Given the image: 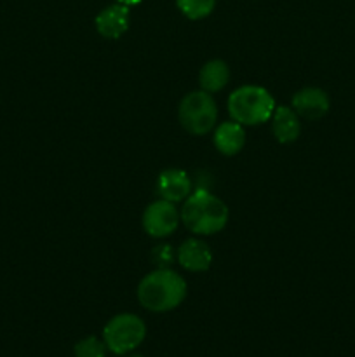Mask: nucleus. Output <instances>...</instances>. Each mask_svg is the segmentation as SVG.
Listing matches in <instances>:
<instances>
[{"label":"nucleus","instance_id":"4468645a","mask_svg":"<svg viewBox=\"0 0 355 357\" xmlns=\"http://www.w3.org/2000/svg\"><path fill=\"white\" fill-rule=\"evenodd\" d=\"M181 13L191 21H198L207 17L214 10L216 0H176Z\"/></svg>","mask_w":355,"mask_h":357},{"label":"nucleus","instance_id":"ddd939ff","mask_svg":"<svg viewBox=\"0 0 355 357\" xmlns=\"http://www.w3.org/2000/svg\"><path fill=\"white\" fill-rule=\"evenodd\" d=\"M230 82V66L223 59H211L198 72V86L205 93H218Z\"/></svg>","mask_w":355,"mask_h":357},{"label":"nucleus","instance_id":"f3484780","mask_svg":"<svg viewBox=\"0 0 355 357\" xmlns=\"http://www.w3.org/2000/svg\"><path fill=\"white\" fill-rule=\"evenodd\" d=\"M115 2L124 3V6H136V3H139L141 0H115Z\"/></svg>","mask_w":355,"mask_h":357},{"label":"nucleus","instance_id":"39448f33","mask_svg":"<svg viewBox=\"0 0 355 357\" xmlns=\"http://www.w3.org/2000/svg\"><path fill=\"white\" fill-rule=\"evenodd\" d=\"M146 337V324L136 314H118L111 317L103 330V340L108 351L117 356L131 354L143 344Z\"/></svg>","mask_w":355,"mask_h":357},{"label":"nucleus","instance_id":"9d476101","mask_svg":"<svg viewBox=\"0 0 355 357\" xmlns=\"http://www.w3.org/2000/svg\"><path fill=\"white\" fill-rule=\"evenodd\" d=\"M178 264L188 272H205L212 264V251L204 241L187 239L178 248Z\"/></svg>","mask_w":355,"mask_h":357},{"label":"nucleus","instance_id":"423d86ee","mask_svg":"<svg viewBox=\"0 0 355 357\" xmlns=\"http://www.w3.org/2000/svg\"><path fill=\"white\" fill-rule=\"evenodd\" d=\"M180 222L181 216L174 202L164 201V199H159V201L146 206L141 218L143 230L150 237H155V239H164V237L173 236Z\"/></svg>","mask_w":355,"mask_h":357},{"label":"nucleus","instance_id":"9b49d317","mask_svg":"<svg viewBox=\"0 0 355 357\" xmlns=\"http://www.w3.org/2000/svg\"><path fill=\"white\" fill-rule=\"evenodd\" d=\"M212 143H214L216 150L221 155H237L246 146V129H244L242 124H239L235 121L223 122V124H219L214 129Z\"/></svg>","mask_w":355,"mask_h":357},{"label":"nucleus","instance_id":"2eb2a0df","mask_svg":"<svg viewBox=\"0 0 355 357\" xmlns=\"http://www.w3.org/2000/svg\"><path fill=\"white\" fill-rule=\"evenodd\" d=\"M108 347L104 340H100L97 337H86L84 340L77 342L73 347L75 357H106Z\"/></svg>","mask_w":355,"mask_h":357},{"label":"nucleus","instance_id":"7ed1b4c3","mask_svg":"<svg viewBox=\"0 0 355 357\" xmlns=\"http://www.w3.org/2000/svg\"><path fill=\"white\" fill-rule=\"evenodd\" d=\"M226 107L232 121L242 126H260L274 115L275 100L265 87L240 86L230 94Z\"/></svg>","mask_w":355,"mask_h":357},{"label":"nucleus","instance_id":"f03ea898","mask_svg":"<svg viewBox=\"0 0 355 357\" xmlns=\"http://www.w3.org/2000/svg\"><path fill=\"white\" fill-rule=\"evenodd\" d=\"M180 216L191 234L214 236L228 223V206L211 192L198 188L184 199Z\"/></svg>","mask_w":355,"mask_h":357},{"label":"nucleus","instance_id":"a211bd4d","mask_svg":"<svg viewBox=\"0 0 355 357\" xmlns=\"http://www.w3.org/2000/svg\"><path fill=\"white\" fill-rule=\"evenodd\" d=\"M127 357H143V356H139V354H129Z\"/></svg>","mask_w":355,"mask_h":357},{"label":"nucleus","instance_id":"dca6fc26","mask_svg":"<svg viewBox=\"0 0 355 357\" xmlns=\"http://www.w3.org/2000/svg\"><path fill=\"white\" fill-rule=\"evenodd\" d=\"M153 258H155V264H162V260H166V264H171L173 261V250L171 246H157V250L153 251ZM159 268H162L160 265Z\"/></svg>","mask_w":355,"mask_h":357},{"label":"nucleus","instance_id":"1a4fd4ad","mask_svg":"<svg viewBox=\"0 0 355 357\" xmlns=\"http://www.w3.org/2000/svg\"><path fill=\"white\" fill-rule=\"evenodd\" d=\"M157 194L160 199L174 204L184 201L191 194V180L187 171L176 167L162 171L157 178Z\"/></svg>","mask_w":355,"mask_h":357},{"label":"nucleus","instance_id":"f257e3e1","mask_svg":"<svg viewBox=\"0 0 355 357\" xmlns=\"http://www.w3.org/2000/svg\"><path fill=\"white\" fill-rule=\"evenodd\" d=\"M187 281L171 268H157L138 284V302L150 312H169L180 307L187 298Z\"/></svg>","mask_w":355,"mask_h":357},{"label":"nucleus","instance_id":"0eeeda50","mask_svg":"<svg viewBox=\"0 0 355 357\" xmlns=\"http://www.w3.org/2000/svg\"><path fill=\"white\" fill-rule=\"evenodd\" d=\"M291 108L299 115V119L317 121L329 112L331 100L320 87H303L292 96Z\"/></svg>","mask_w":355,"mask_h":357},{"label":"nucleus","instance_id":"f8f14e48","mask_svg":"<svg viewBox=\"0 0 355 357\" xmlns=\"http://www.w3.org/2000/svg\"><path fill=\"white\" fill-rule=\"evenodd\" d=\"M271 132L275 139L282 145L294 143L301 135V121L299 115L289 107H275L274 115H271Z\"/></svg>","mask_w":355,"mask_h":357},{"label":"nucleus","instance_id":"6e6552de","mask_svg":"<svg viewBox=\"0 0 355 357\" xmlns=\"http://www.w3.org/2000/svg\"><path fill=\"white\" fill-rule=\"evenodd\" d=\"M129 23H131V13H129V6L124 3H111V6L104 7L94 20L97 33L103 38H110V40H117L120 38L125 31L129 30Z\"/></svg>","mask_w":355,"mask_h":357},{"label":"nucleus","instance_id":"20e7f679","mask_svg":"<svg viewBox=\"0 0 355 357\" xmlns=\"http://www.w3.org/2000/svg\"><path fill=\"white\" fill-rule=\"evenodd\" d=\"M218 105L211 93L194 91L184 94L178 107V119L181 128L194 136H204L216 128L218 122Z\"/></svg>","mask_w":355,"mask_h":357}]
</instances>
